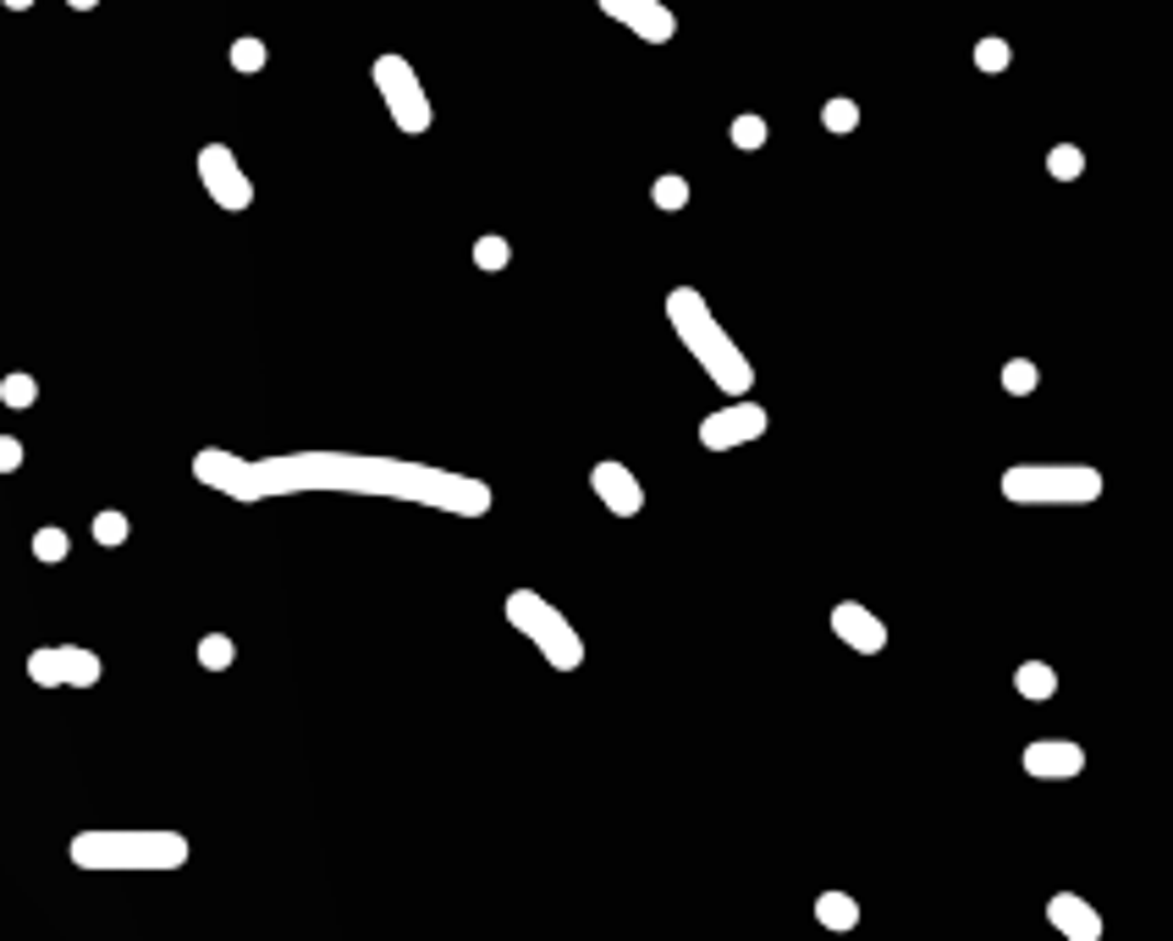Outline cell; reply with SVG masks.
<instances>
[{
    "label": "cell",
    "mask_w": 1173,
    "mask_h": 941,
    "mask_svg": "<svg viewBox=\"0 0 1173 941\" xmlns=\"http://www.w3.org/2000/svg\"><path fill=\"white\" fill-rule=\"evenodd\" d=\"M298 491H347V496H391V502H420L453 518H485L491 513V485L447 468L403 462V457H364V451H287L270 462H254V502L270 496H298Z\"/></svg>",
    "instance_id": "cell-1"
},
{
    "label": "cell",
    "mask_w": 1173,
    "mask_h": 941,
    "mask_svg": "<svg viewBox=\"0 0 1173 941\" xmlns=\"http://www.w3.org/2000/svg\"><path fill=\"white\" fill-rule=\"evenodd\" d=\"M667 320H672L678 341L689 347V358L716 380V391L744 396V391L755 385V369H749L744 347L722 331V320L711 314V303H705L694 287H672V292H667Z\"/></svg>",
    "instance_id": "cell-2"
},
{
    "label": "cell",
    "mask_w": 1173,
    "mask_h": 941,
    "mask_svg": "<svg viewBox=\"0 0 1173 941\" xmlns=\"http://www.w3.org/2000/svg\"><path fill=\"white\" fill-rule=\"evenodd\" d=\"M188 853L182 831H78L67 842L78 870H182Z\"/></svg>",
    "instance_id": "cell-3"
},
{
    "label": "cell",
    "mask_w": 1173,
    "mask_h": 941,
    "mask_svg": "<svg viewBox=\"0 0 1173 941\" xmlns=\"http://www.w3.org/2000/svg\"><path fill=\"white\" fill-rule=\"evenodd\" d=\"M1003 502L1014 507H1091L1102 502V474L1091 462H1019L1003 468Z\"/></svg>",
    "instance_id": "cell-4"
},
{
    "label": "cell",
    "mask_w": 1173,
    "mask_h": 941,
    "mask_svg": "<svg viewBox=\"0 0 1173 941\" xmlns=\"http://www.w3.org/2000/svg\"><path fill=\"white\" fill-rule=\"evenodd\" d=\"M507 623L557 666V672H579L584 666V639L573 634V623L546 601V595H535V590H513L507 595Z\"/></svg>",
    "instance_id": "cell-5"
},
{
    "label": "cell",
    "mask_w": 1173,
    "mask_h": 941,
    "mask_svg": "<svg viewBox=\"0 0 1173 941\" xmlns=\"http://www.w3.org/2000/svg\"><path fill=\"white\" fill-rule=\"evenodd\" d=\"M375 89H380V100H386L391 122H398L403 133H431L436 111H431V94H425V83H420L414 61H403L398 51L375 56Z\"/></svg>",
    "instance_id": "cell-6"
},
{
    "label": "cell",
    "mask_w": 1173,
    "mask_h": 941,
    "mask_svg": "<svg viewBox=\"0 0 1173 941\" xmlns=\"http://www.w3.org/2000/svg\"><path fill=\"white\" fill-rule=\"evenodd\" d=\"M29 677L40 688H62V683L67 688H94L105 677V661L94 650H83V645H51V650L29 656Z\"/></svg>",
    "instance_id": "cell-7"
},
{
    "label": "cell",
    "mask_w": 1173,
    "mask_h": 941,
    "mask_svg": "<svg viewBox=\"0 0 1173 941\" xmlns=\"http://www.w3.org/2000/svg\"><path fill=\"white\" fill-rule=\"evenodd\" d=\"M199 182L221 210H248L254 204V182H248V171L237 166V155L226 144H204L199 149Z\"/></svg>",
    "instance_id": "cell-8"
},
{
    "label": "cell",
    "mask_w": 1173,
    "mask_h": 941,
    "mask_svg": "<svg viewBox=\"0 0 1173 941\" xmlns=\"http://www.w3.org/2000/svg\"><path fill=\"white\" fill-rule=\"evenodd\" d=\"M760 435H766V407L744 402V396H733L727 407L705 413V424H700V446L705 451H733V446H749Z\"/></svg>",
    "instance_id": "cell-9"
},
{
    "label": "cell",
    "mask_w": 1173,
    "mask_h": 941,
    "mask_svg": "<svg viewBox=\"0 0 1173 941\" xmlns=\"http://www.w3.org/2000/svg\"><path fill=\"white\" fill-rule=\"evenodd\" d=\"M193 480L210 485V491H221V496H232V502H248V507H254V462L237 457V451L204 446V451L193 457Z\"/></svg>",
    "instance_id": "cell-10"
},
{
    "label": "cell",
    "mask_w": 1173,
    "mask_h": 941,
    "mask_svg": "<svg viewBox=\"0 0 1173 941\" xmlns=\"http://www.w3.org/2000/svg\"><path fill=\"white\" fill-rule=\"evenodd\" d=\"M595 7H601L612 23H623L628 34H639L645 45H667V40L678 34V18L661 7V0H595Z\"/></svg>",
    "instance_id": "cell-11"
},
{
    "label": "cell",
    "mask_w": 1173,
    "mask_h": 941,
    "mask_svg": "<svg viewBox=\"0 0 1173 941\" xmlns=\"http://www.w3.org/2000/svg\"><path fill=\"white\" fill-rule=\"evenodd\" d=\"M1019 765H1025L1036 782H1069V776L1085 771V749H1080L1074 738H1036V743H1025Z\"/></svg>",
    "instance_id": "cell-12"
},
{
    "label": "cell",
    "mask_w": 1173,
    "mask_h": 941,
    "mask_svg": "<svg viewBox=\"0 0 1173 941\" xmlns=\"http://www.w3.org/2000/svg\"><path fill=\"white\" fill-rule=\"evenodd\" d=\"M590 491H595L601 507L617 513V518H634V513L645 507V485L634 480V468H623V462H595V468H590Z\"/></svg>",
    "instance_id": "cell-13"
},
{
    "label": "cell",
    "mask_w": 1173,
    "mask_h": 941,
    "mask_svg": "<svg viewBox=\"0 0 1173 941\" xmlns=\"http://www.w3.org/2000/svg\"><path fill=\"white\" fill-rule=\"evenodd\" d=\"M833 634H838L849 650H860V656H882V650H887V623H882L876 612H865L860 601H838V606H833Z\"/></svg>",
    "instance_id": "cell-14"
},
{
    "label": "cell",
    "mask_w": 1173,
    "mask_h": 941,
    "mask_svg": "<svg viewBox=\"0 0 1173 941\" xmlns=\"http://www.w3.org/2000/svg\"><path fill=\"white\" fill-rule=\"evenodd\" d=\"M1047 925L1069 941H1102V914L1080 897V892H1058L1047 897Z\"/></svg>",
    "instance_id": "cell-15"
},
{
    "label": "cell",
    "mask_w": 1173,
    "mask_h": 941,
    "mask_svg": "<svg viewBox=\"0 0 1173 941\" xmlns=\"http://www.w3.org/2000/svg\"><path fill=\"white\" fill-rule=\"evenodd\" d=\"M816 919H822L827 930H854V925H860V903H854L849 892H822V897H816Z\"/></svg>",
    "instance_id": "cell-16"
},
{
    "label": "cell",
    "mask_w": 1173,
    "mask_h": 941,
    "mask_svg": "<svg viewBox=\"0 0 1173 941\" xmlns=\"http://www.w3.org/2000/svg\"><path fill=\"white\" fill-rule=\"evenodd\" d=\"M1014 688H1019L1025 699H1052V694H1058V672H1052L1047 661H1025V666L1014 672Z\"/></svg>",
    "instance_id": "cell-17"
},
{
    "label": "cell",
    "mask_w": 1173,
    "mask_h": 941,
    "mask_svg": "<svg viewBox=\"0 0 1173 941\" xmlns=\"http://www.w3.org/2000/svg\"><path fill=\"white\" fill-rule=\"evenodd\" d=\"M237 661V645L226 639V634H204L199 639V666H210V672H226Z\"/></svg>",
    "instance_id": "cell-18"
},
{
    "label": "cell",
    "mask_w": 1173,
    "mask_h": 941,
    "mask_svg": "<svg viewBox=\"0 0 1173 941\" xmlns=\"http://www.w3.org/2000/svg\"><path fill=\"white\" fill-rule=\"evenodd\" d=\"M0 402H7V407H34V402H40V380L23 374V369L7 374V380H0Z\"/></svg>",
    "instance_id": "cell-19"
},
{
    "label": "cell",
    "mask_w": 1173,
    "mask_h": 941,
    "mask_svg": "<svg viewBox=\"0 0 1173 941\" xmlns=\"http://www.w3.org/2000/svg\"><path fill=\"white\" fill-rule=\"evenodd\" d=\"M822 127H827V133H854V127H860V105L844 100V94L827 100V105H822Z\"/></svg>",
    "instance_id": "cell-20"
},
{
    "label": "cell",
    "mask_w": 1173,
    "mask_h": 941,
    "mask_svg": "<svg viewBox=\"0 0 1173 941\" xmlns=\"http://www.w3.org/2000/svg\"><path fill=\"white\" fill-rule=\"evenodd\" d=\"M727 138H733V149L755 155V149H766V122H760V116H733Z\"/></svg>",
    "instance_id": "cell-21"
},
{
    "label": "cell",
    "mask_w": 1173,
    "mask_h": 941,
    "mask_svg": "<svg viewBox=\"0 0 1173 941\" xmlns=\"http://www.w3.org/2000/svg\"><path fill=\"white\" fill-rule=\"evenodd\" d=\"M507 259H513V243H507V237L485 232V237L474 243V265H480V270H507Z\"/></svg>",
    "instance_id": "cell-22"
},
{
    "label": "cell",
    "mask_w": 1173,
    "mask_h": 941,
    "mask_svg": "<svg viewBox=\"0 0 1173 941\" xmlns=\"http://www.w3.org/2000/svg\"><path fill=\"white\" fill-rule=\"evenodd\" d=\"M1036 380H1041V374H1036L1030 358H1008V363H1003V391H1008V396H1030Z\"/></svg>",
    "instance_id": "cell-23"
},
{
    "label": "cell",
    "mask_w": 1173,
    "mask_h": 941,
    "mask_svg": "<svg viewBox=\"0 0 1173 941\" xmlns=\"http://www.w3.org/2000/svg\"><path fill=\"white\" fill-rule=\"evenodd\" d=\"M1047 171H1052L1058 182H1074V177L1085 171V149H1074V144H1058V149L1047 155Z\"/></svg>",
    "instance_id": "cell-24"
},
{
    "label": "cell",
    "mask_w": 1173,
    "mask_h": 941,
    "mask_svg": "<svg viewBox=\"0 0 1173 941\" xmlns=\"http://www.w3.org/2000/svg\"><path fill=\"white\" fill-rule=\"evenodd\" d=\"M94 546L105 551L127 546V513H94Z\"/></svg>",
    "instance_id": "cell-25"
},
{
    "label": "cell",
    "mask_w": 1173,
    "mask_h": 941,
    "mask_svg": "<svg viewBox=\"0 0 1173 941\" xmlns=\"http://www.w3.org/2000/svg\"><path fill=\"white\" fill-rule=\"evenodd\" d=\"M1008 61H1014L1008 40H981V45H975V67H981V72H1008Z\"/></svg>",
    "instance_id": "cell-26"
},
{
    "label": "cell",
    "mask_w": 1173,
    "mask_h": 941,
    "mask_svg": "<svg viewBox=\"0 0 1173 941\" xmlns=\"http://www.w3.org/2000/svg\"><path fill=\"white\" fill-rule=\"evenodd\" d=\"M650 199H656V210H683L689 204V182L683 177H656Z\"/></svg>",
    "instance_id": "cell-27"
},
{
    "label": "cell",
    "mask_w": 1173,
    "mask_h": 941,
    "mask_svg": "<svg viewBox=\"0 0 1173 941\" xmlns=\"http://www.w3.org/2000/svg\"><path fill=\"white\" fill-rule=\"evenodd\" d=\"M67 551H72L67 529H40V535H34V557H40V562H67Z\"/></svg>",
    "instance_id": "cell-28"
},
{
    "label": "cell",
    "mask_w": 1173,
    "mask_h": 941,
    "mask_svg": "<svg viewBox=\"0 0 1173 941\" xmlns=\"http://www.w3.org/2000/svg\"><path fill=\"white\" fill-rule=\"evenodd\" d=\"M232 67H237V72H259V67H265V40H254V34L237 40V45H232Z\"/></svg>",
    "instance_id": "cell-29"
},
{
    "label": "cell",
    "mask_w": 1173,
    "mask_h": 941,
    "mask_svg": "<svg viewBox=\"0 0 1173 941\" xmlns=\"http://www.w3.org/2000/svg\"><path fill=\"white\" fill-rule=\"evenodd\" d=\"M18 468H23V440L0 435V474H18Z\"/></svg>",
    "instance_id": "cell-30"
},
{
    "label": "cell",
    "mask_w": 1173,
    "mask_h": 941,
    "mask_svg": "<svg viewBox=\"0 0 1173 941\" xmlns=\"http://www.w3.org/2000/svg\"><path fill=\"white\" fill-rule=\"evenodd\" d=\"M0 7H7V12H29V7H34V0H0Z\"/></svg>",
    "instance_id": "cell-31"
},
{
    "label": "cell",
    "mask_w": 1173,
    "mask_h": 941,
    "mask_svg": "<svg viewBox=\"0 0 1173 941\" xmlns=\"http://www.w3.org/2000/svg\"><path fill=\"white\" fill-rule=\"evenodd\" d=\"M67 7H72V12H94V7H100V0H67Z\"/></svg>",
    "instance_id": "cell-32"
}]
</instances>
